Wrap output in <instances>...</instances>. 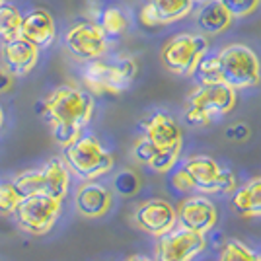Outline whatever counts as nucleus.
Listing matches in <instances>:
<instances>
[{"mask_svg": "<svg viewBox=\"0 0 261 261\" xmlns=\"http://www.w3.org/2000/svg\"><path fill=\"white\" fill-rule=\"evenodd\" d=\"M45 117L51 125L53 139L61 146L76 141L94 117V98L76 86H59L43 101Z\"/></svg>", "mask_w": 261, "mask_h": 261, "instance_id": "1", "label": "nucleus"}, {"mask_svg": "<svg viewBox=\"0 0 261 261\" xmlns=\"http://www.w3.org/2000/svg\"><path fill=\"white\" fill-rule=\"evenodd\" d=\"M172 187L177 191H199V193H232L236 185V175L230 170L220 168L211 156H191L175 168L172 174Z\"/></svg>", "mask_w": 261, "mask_h": 261, "instance_id": "2", "label": "nucleus"}, {"mask_svg": "<svg viewBox=\"0 0 261 261\" xmlns=\"http://www.w3.org/2000/svg\"><path fill=\"white\" fill-rule=\"evenodd\" d=\"M238 94L224 82L217 84H197L189 94L185 106V121L193 127H205L208 123L230 113L236 108Z\"/></svg>", "mask_w": 261, "mask_h": 261, "instance_id": "3", "label": "nucleus"}, {"mask_svg": "<svg viewBox=\"0 0 261 261\" xmlns=\"http://www.w3.org/2000/svg\"><path fill=\"white\" fill-rule=\"evenodd\" d=\"M137 76V63L130 57H117L115 61H103L101 57L88 61L82 68V80L92 94L117 96L133 84Z\"/></svg>", "mask_w": 261, "mask_h": 261, "instance_id": "4", "label": "nucleus"}, {"mask_svg": "<svg viewBox=\"0 0 261 261\" xmlns=\"http://www.w3.org/2000/svg\"><path fill=\"white\" fill-rule=\"evenodd\" d=\"M63 160L68 170L84 181L98 179L113 168V154L108 152L94 135H80L76 141L66 144Z\"/></svg>", "mask_w": 261, "mask_h": 261, "instance_id": "5", "label": "nucleus"}, {"mask_svg": "<svg viewBox=\"0 0 261 261\" xmlns=\"http://www.w3.org/2000/svg\"><path fill=\"white\" fill-rule=\"evenodd\" d=\"M218 66H220V80L230 88L246 90L259 84L261 63L257 53L244 43L226 45L217 53Z\"/></svg>", "mask_w": 261, "mask_h": 261, "instance_id": "6", "label": "nucleus"}, {"mask_svg": "<svg viewBox=\"0 0 261 261\" xmlns=\"http://www.w3.org/2000/svg\"><path fill=\"white\" fill-rule=\"evenodd\" d=\"M208 53V41L205 35L179 33L172 37L162 49V65L177 76H191L201 57Z\"/></svg>", "mask_w": 261, "mask_h": 261, "instance_id": "7", "label": "nucleus"}, {"mask_svg": "<svg viewBox=\"0 0 261 261\" xmlns=\"http://www.w3.org/2000/svg\"><path fill=\"white\" fill-rule=\"evenodd\" d=\"M61 203L63 201L47 195L22 197L18 207L14 208V217L23 232L32 236H43L55 226L61 215Z\"/></svg>", "mask_w": 261, "mask_h": 261, "instance_id": "8", "label": "nucleus"}, {"mask_svg": "<svg viewBox=\"0 0 261 261\" xmlns=\"http://www.w3.org/2000/svg\"><path fill=\"white\" fill-rule=\"evenodd\" d=\"M207 248L205 234L174 226L160 236L154 251V261H193Z\"/></svg>", "mask_w": 261, "mask_h": 261, "instance_id": "9", "label": "nucleus"}, {"mask_svg": "<svg viewBox=\"0 0 261 261\" xmlns=\"http://www.w3.org/2000/svg\"><path fill=\"white\" fill-rule=\"evenodd\" d=\"M65 45L74 59L88 63L106 55L108 35L98 22H80L68 28V32L65 33Z\"/></svg>", "mask_w": 261, "mask_h": 261, "instance_id": "10", "label": "nucleus"}, {"mask_svg": "<svg viewBox=\"0 0 261 261\" xmlns=\"http://www.w3.org/2000/svg\"><path fill=\"white\" fill-rule=\"evenodd\" d=\"M133 222L139 230L160 238L162 234L177 226V213L170 201L154 197V199H148L135 208Z\"/></svg>", "mask_w": 261, "mask_h": 261, "instance_id": "11", "label": "nucleus"}, {"mask_svg": "<svg viewBox=\"0 0 261 261\" xmlns=\"http://www.w3.org/2000/svg\"><path fill=\"white\" fill-rule=\"evenodd\" d=\"M177 222L181 228L193 230L199 234H207L213 230L218 222V211L217 205L208 199L207 195H191L184 199L177 208Z\"/></svg>", "mask_w": 261, "mask_h": 261, "instance_id": "12", "label": "nucleus"}, {"mask_svg": "<svg viewBox=\"0 0 261 261\" xmlns=\"http://www.w3.org/2000/svg\"><path fill=\"white\" fill-rule=\"evenodd\" d=\"M195 0H148L139 12L144 28H158L184 20L193 10Z\"/></svg>", "mask_w": 261, "mask_h": 261, "instance_id": "13", "label": "nucleus"}, {"mask_svg": "<svg viewBox=\"0 0 261 261\" xmlns=\"http://www.w3.org/2000/svg\"><path fill=\"white\" fill-rule=\"evenodd\" d=\"M37 61H39V47L22 35L2 43V65L8 68L12 76L30 74L37 66Z\"/></svg>", "mask_w": 261, "mask_h": 261, "instance_id": "14", "label": "nucleus"}, {"mask_svg": "<svg viewBox=\"0 0 261 261\" xmlns=\"http://www.w3.org/2000/svg\"><path fill=\"white\" fill-rule=\"evenodd\" d=\"M141 129L142 137H146L158 148L181 146V129L177 121L166 111H156L152 115H148L141 123Z\"/></svg>", "mask_w": 261, "mask_h": 261, "instance_id": "15", "label": "nucleus"}, {"mask_svg": "<svg viewBox=\"0 0 261 261\" xmlns=\"http://www.w3.org/2000/svg\"><path fill=\"white\" fill-rule=\"evenodd\" d=\"M113 197L106 185L98 184L94 179H90L86 184H82L74 193V205L76 211L86 218H99L103 217L111 208Z\"/></svg>", "mask_w": 261, "mask_h": 261, "instance_id": "16", "label": "nucleus"}, {"mask_svg": "<svg viewBox=\"0 0 261 261\" xmlns=\"http://www.w3.org/2000/svg\"><path fill=\"white\" fill-rule=\"evenodd\" d=\"M22 37L33 45H37L39 49L53 45L57 37V23L51 12L43 8H35V10L23 14L22 18Z\"/></svg>", "mask_w": 261, "mask_h": 261, "instance_id": "17", "label": "nucleus"}, {"mask_svg": "<svg viewBox=\"0 0 261 261\" xmlns=\"http://www.w3.org/2000/svg\"><path fill=\"white\" fill-rule=\"evenodd\" d=\"M230 205L234 213L242 218H257L261 217V175L253 177L242 187L232 191Z\"/></svg>", "mask_w": 261, "mask_h": 261, "instance_id": "18", "label": "nucleus"}, {"mask_svg": "<svg viewBox=\"0 0 261 261\" xmlns=\"http://www.w3.org/2000/svg\"><path fill=\"white\" fill-rule=\"evenodd\" d=\"M43 175V195L53 197L57 201H63L70 187V170L63 158H51L41 168Z\"/></svg>", "mask_w": 261, "mask_h": 261, "instance_id": "19", "label": "nucleus"}, {"mask_svg": "<svg viewBox=\"0 0 261 261\" xmlns=\"http://www.w3.org/2000/svg\"><path fill=\"white\" fill-rule=\"evenodd\" d=\"M197 28L207 35H217L228 30L232 23V16H230L226 8L220 4V0H208L205 2L195 16Z\"/></svg>", "mask_w": 261, "mask_h": 261, "instance_id": "20", "label": "nucleus"}, {"mask_svg": "<svg viewBox=\"0 0 261 261\" xmlns=\"http://www.w3.org/2000/svg\"><path fill=\"white\" fill-rule=\"evenodd\" d=\"M98 23L99 28L103 30V33L108 35V39L121 37L123 33L127 32V28H129L127 14L121 8H117V6H109V8H103V10L99 12Z\"/></svg>", "mask_w": 261, "mask_h": 261, "instance_id": "21", "label": "nucleus"}, {"mask_svg": "<svg viewBox=\"0 0 261 261\" xmlns=\"http://www.w3.org/2000/svg\"><path fill=\"white\" fill-rule=\"evenodd\" d=\"M22 18L23 14L12 4L0 6V41L6 43L22 35Z\"/></svg>", "mask_w": 261, "mask_h": 261, "instance_id": "22", "label": "nucleus"}, {"mask_svg": "<svg viewBox=\"0 0 261 261\" xmlns=\"http://www.w3.org/2000/svg\"><path fill=\"white\" fill-rule=\"evenodd\" d=\"M220 261H261V255L253 251L250 246L236 238H230L224 242L220 250Z\"/></svg>", "mask_w": 261, "mask_h": 261, "instance_id": "23", "label": "nucleus"}, {"mask_svg": "<svg viewBox=\"0 0 261 261\" xmlns=\"http://www.w3.org/2000/svg\"><path fill=\"white\" fill-rule=\"evenodd\" d=\"M191 76L197 78V84H217V82H222L220 80V66H218L217 55H203L201 61L197 63Z\"/></svg>", "mask_w": 261, "mask_h": 261, "instance_id": "24", "label": "nucleus"}, {"mask_svg": "<svg viewBox=\"0 0 261 261\" xmlns=\"http://www.w3.org/2000/svg\"><path fill=\"white\" fill-rule=\"evenodd\" d=\"M14 185H16V189L20 191L22 197L43 195V175H41V170H28V172H23V174H20L14 179Z\"/></svg>", "mask_w": 261, "mask_h": 261, "instance_id": "25", "label": "nucleus"}, {"mask_svg": "<svg viewBox=\"0 0 261 261\" xmlns=\"http://www.w3.org/2000/svg\"><path fill=\"white\" fill-rule=\"evenodd\" d=\"M179 154H181V146L158 148V152L154 154V158L150 160L148 168H150L152 172H158V174H168V172H172L175 166H177Z\"/></svg>", "mask_w": 261, "mask_h": 261, "instance_id": "26", "label": "nucleus"}, {"mask_svg": "<svg viewBox=\"0 0 261 261\" xmlns=\"http://www.w3.org/2000/svg\"><path fill=\"white\" fill-rule=\"evenodd\" d=\"M232 20L234 18H248L261 6V0H220Z\"/></svg>", "mask_w": 261, "mask_h": 261, "instance_id": "27", "label": "nucleus"}, {"mask_svg": "<svg viewBox=\"0 0 261 261\" xmlns=\"http://www.w3.org/2000/svg\"><path fill=\"white\" fill-rule=\"evenodd\" d=\"M20 201H22V195L16 189L14 181L0 184V213H14Z\"/></svg>", "mask_w": 261, "mask_h": 261, "instance_id": "28", "label": "nucleus"}, {"mask_svg": "<svg viewBox=\"0 0 261 261\" xmlns=\"http://www.w3.org/2000/svg\"><path fill=\"white\" fill-rule=\"evenodd\" d=\"M156 152H158V146L152 144L146 137H141L139 141L135 142V146H133V158L139 164H144V166L150 164V160L154 158Z\"/></svg>", "mask_w": 261, "mask_h": 261, "instance_id": "29", "label": "nucleus"}, {"mask_svg": "<svg viewBox=\"0 0 261 261\" xmlns=\"http://www.w3.org/2000/svg\"><path fill=\"white\" fill-rule=\"evenodd\" d=\"M115 189L119 191L121 195H133L137 189H139V179H137V175L129 172V170H125V172H121L117 177H115Z\"/></svg>", "mask_w": 261, "mask_h": 261, "instance_id": "30", "label": "nucleus"}, {"mask_svg": "<svg viewBox=\"0 0 261 261\" xmlns=\"http://www.w3.org/2000/svg\"><path fill=\"white\" fill-rule=\"evenodd\" d=\"M12 80H14V76L8 72V68H6L4 65H0V94L6 92V90H10Z\"/></svg>", "mask_w": 261, "mask_h": 261, "instance_id": "31", "label": "nucleus"}, {"mask_svg": "<svg viewBox=\"0 0 261 261\" xmlns=\"http://www.w3.org/2000/svg\"><path fill=\"white\" fill-rule=\"evenodd\" d=\"M127 261H152V259H148L146 255H133V257H129Z\"/></svg>", "mask_w": 261, "mask_h": 261, "instance_id": "32", "label": "nucleus"}, {"mask_svg": "<svg viewBox=\"0 0 261 261\" xmlns=\"http://www.w3.org/2000/svg\"><path fill=\"white\" fill-rule=\"evenodd\" d=\"M2 123H4V111L0 108V129H2Z\"/></svg>", "mask_w": 261, "mask_h": 261, "instance_id": "33", "label": "nucleus"}, {"mask_svg": "<svg viewBox=\"0 0 261 261\" xmlns=\"http://www.w3.org/2000/svg\"><path fill=\"white\" fill-rule=\"evenodd\" d=\"M4 2H6V0H0V6H2V4H4Z\"/></svg>", "mask_w": 261, "mask_h": 261, "instance_id": "34", "label": "nucleus"}]
</instances>
